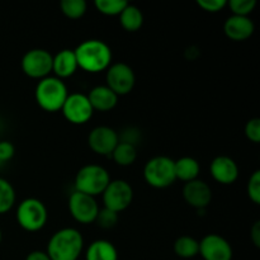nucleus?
I'll use <instances>...</instances> for the list:
<instances>
[{
	"label": "nucleus",
	"mask_w": 260,
	"mask_h": 260,
	"mask_svg": "<svg viewBox=\"0 0 260 260\" xmlns=\"http://www.w3.org/2000/svg\"><path fill=\"white\" fill-rule=\"evenodd\" d=\"M78 68L88 73L107 70L112 62L111 47L101 40H86L74 50Z\"/></svg>",
	"instance_id": "obj_1"
},
{
	"label": "nucleus",
	"mask_w": 260,
	"mask_h": 260,
	"mask_svg": "<svg viewBox=\"0 0 260 260\" xmlns=\"http://www.w3.org/2000/svg\"><path fill=\"white\" fill-rule=\"evenodd\" d=\"M84 249L80 231L65 228L56 231L47 244V255L51 260H78Z\"/></svg>",
	"instance_id": "obj_2"
},
{
	"label": "nucleus",
	"mask_w": 260,
	"mask_h": 260,
	"mask_svg": "<svg viewBox=\"0 0 260 260\" xmlns=\"http://www.w3.org/2000/svg\"><path fill=\"white\" fill-rule=\"evenodd\" d=\"M68 95L66 84L56 76H47L38 81L36 86V101L46 112L61 111Z\"/></svg>",
	"instance_id": "obj_3"
},
{
	"label": "nucleus",
	"mask_w": 260,
	"mask_h": 260,
	"mask_svg": "<svg viewBox=\"0 0 260 260\" xmlns=\"http://www.w3.org/2000/svg\"><path fill=\"white\" fill-rule=\"evenodd\" d=\"M111 182L106 168L96 164H88L81 168L75 177V188L78 192L95 198L102 194Z\"/></svg>",
	"instance_id": "obj_4"
},
{
	"label": "nucleus",
	"mask_w": 260,
	"mask_h": 260,
	"mask_svg": "<svg viewBox=\"0 0 260 260\" xmlns=\"http://www.w3.org/2000/svg\"><path fill=\"white\" fill-rule=\"evenodd\" d=\"M48 220V211L45 203L37 198L22 201L17 208V221L25 231L35 233L45 228Z\"/></svg>",
	"instance_id": "obj_5"
},
{
	"label": "nucleus",
	"mask_w": 260,
	"mask_h": 260,
	"mask_svg": "<svg viewBox=\"0 0 260 260\" xmlns=\"http://www.w3.org/2000/svg\"><path fill=\"white\" fill-rule=\"evenodd\" d=\"M144 178L149 185L154 188H167L177 180L174 170V160L168 156H155L146 162L144 168Z\"/></svg>",
	"instance_id": "obj_6"
},
{
	"label": "nucleus",
	"mask_w": 260,
	"mask_h": 260,
	"mask_svg": "<svg viewBox=\"0 0 260 260\" xmlns=\"http://www.w3.org/2000/svg\"><path fill=\"white\" fill-rule=\"evenodd\" d=\"M102 196H103L104 208L119 213L131 205L134 200V189L126 180L116 179L109 182Z\"/></svg>",
	"instance_id": "obj_7"
},
{
	"label": "nucleus",
	"mask_w": 260,
	"mask_h": 260,
	"mask_svg": "<svg viewBox=\"0 0 260 260\" xmlns=\"http://www.w3.org/2000/svg\"><path fill=\"white\" fill-rule=\"evenodd\" d=\"M53 56L43 48H33L22 57V70L27 76L33 79H42L52 73Z\"/></svg>",
	"instance_id": "obj_8"
},
{
	"label": "nucleus",
	"mask_w": 260,
	"mask_h": 260,
	"mask_svg": "<svg viewBox=\"0 0 260 260\" xmlns=\"http://www.w3.org/2000/svg\"><path fill=\"white\" fill-rule=\"evenodd\" d=\"M99 206L95 198L75 190L69 198V211L74 220L83 225L95 222L99 213Z\"/></svg>",
	"instance_id": "obj_9"
},
{
	"label": "nucleus",
	"mask_w": 260,
	"mask_h": 260,
	"mask_svg": "<svg viewBox=\"0 0 260 260\" xmlns=\"http://www.w3.org/2000/svg\"><path fill=\"white\" fill-rule=\"evenodd\" d=\"M107 86L117 96L126 95L134 89L136 83V76L131 66L124 62L113 63L107 71Z\"/></svg>",
	"instance_id": "obj_10"
},
{
	"label": "nucleus",
	"mask_w": 260,
	"mask_h": 260,
	"mask_svg": "<svg viewBox=\"0 0 260 260\" xmlns=\"http://www.w3.org/2000/svg\"><path fill=\"white\" fill-rule=\"evenodd\" d=\"M63 117L73 124H84L91 118L94 109L88 95L81 93L69 94L61 108Z\"/></svg>",
	"instance_id": "obj_11"
},
{
	"label": "nucleus",
	"mask_w": 260,
	"mask_h": 260,
	"mask_svg": "<svg viewBox=\"0 0 260 260\" xmlns=\"http://www.w3.org/2000/svg\"><path fill=\"white\" fill-rule=\"evenodd\" d=\"M200 254L203 260H233V246L222 236L208 234L200 241Z\"/></svg>",
	"instance_id": "obj_12"
},
{
	"label": "nucleus",
	"mask_w": 260,
	"mask_h": 260,
	"mask_svg": "<svg viewBox=\"0 0 260 260\" xmlns=\"http://www.w3.org/2000/svg\"><path fill=\"white\" fill-rule=\"evenodd\" d=\"M118 134L112 127L98 126L88 136L89 147L98 155H111L118 145Z\"/></svg>",
	"instance_id": "obj_13"
},
{
	"label": "nucleus",
	"mask_w": 260,
	"mask_h": 260,
	"mask_svg": "<svg viewBox=\"0 0 260 260\" xmlns=\"http://www.w3.org/2000/svg\"><path fill=\"white\" fill-rule=\"evenodd\" d=\"M183 197L185 202L198 211L205 210L212 201V189L206 182L200 179L185 183L183 188Z\"/></svg>",
	"instance_id": "obj_14"
},
{
	"label": "nucleus",
	"mask_w": 260,
	"mask_h": 260,
	"mask_svg": "<svg viewBox=\"0 0 260 260\" xmlns=\"http://www.w3.org/2000/svg\"><path fill=\"white\" fill-rule=\"evenodd\" d=\"M211 175L213 179L221 184H233L239 178V167L235 160L231 157L221 155V156L215 157L211 162L210 167Z\"/></svg>",
	"instance_id": "obj_15"
},
{
	"label": "nucleus",
	"mask_w": 260,
	"mask_h": 260,
	"mask_svg": "<svg viewBox=\"0 0 260 260\" xmlns=\"http://www.w3.org/2000/svg\"><path fill=\"white\" fill-rule=\"evenodd\" d=\"M255 30L254 22L249 17H240V15H231L226 19L223 24V32L230 40L241 42L253 36Z\"/></svg>",
	"instance_id": "obj_16"
},
{
	"label": "nucleus",
	"mask_w": 260,
	"mask_h": 260,
	"mask_svg": "<svg viewBox=\"0 0 260 260\" xmlns=\"http://www.w3.org/2000/svg\"><path fill=\"white\" fill-rule=\"evenodd\" d=\"M78 70V61L74 50H61L52 57V73L56 78L65 79L70 78Z\"/></svg>",
	"instance_id": "obj_17"
},
{
	"label": "nucleus",
	"mask_w": 260,
	"mask_h": 260,
	"mask_svg": "<svg viewBox=\"0 0 260 260\" xmlns=\"http://www.w3.org/2000/svg\"><path fill=\"white\" fill-rule=\"evenodd\" d=\"M88 99L94 111L99 112L112 111L118 103V96L107 85H98L91 89L88 94Z\"/></svg>",
	"instance_id": "obj_18"
},
{
	"label": "nucleus",
	"mask_w": 260,
	"mask_h": 260,
	"mask_svg": "<svg viewBox=\"0 0 260 260\" xmlns=\"http://www.w3.org/2000/svg\"><path fill=\"white\" fill-rule=\"evenodd\" d=\"M85 260H118V251L111 241L101 239L88 246Z\"/></svg>",
	"instance_id": "obj_19"
},
{
	"label": "nucleus",
	"mask_w": 260,
	"mask_h": 260,
	"mask_svg": "<svg viewBox=\"0 0 260 260\" xmlns=\"http://www.w3.org/2000/svg\"><path fill=\"white\" fill-rule=\"evenodd\" d=\"M174 170L177 179L188 183L197 179L201 172V167L200 162L194 157L183 156L174 161Z\"/></svg>",
	"instance_id": "obj_20"
},
{
	"label": "nucleus",
	"mask_w": 260,
	"mask_h": 260,
	"mask_svg": "<svg viewBox=\"0 0 260 260\" xmlns=\"http://www.w3.org/2000/svg\"><path fill=\"white\" fill-rule=\"evenodd\" d=\"M119 23L122 28L127 32H136L142 27L144 23V14L136 5L127 4L126 8L119 14Z\"/></svg>",
	"instance_id": "obj_21"
},
{
	"label": "nucleus",
	"mask_w": 260,
	"mask_h": 260,
	"mask_svg": "<svg viewBox=\"0 0 260 260\" xmlns=\"http://www.w3.org/2000/svg\"><path fill=\"white\" fill-rule=\"evenodd\" d=\"M174 253L183 259L194 258L200 254V241L192 236H180L174 243Z\"/></svg>",
	"instance_id": "obj_22"
},
{
	"label": "nucleus",
	"mask_w": 260,
	"mask_h": 260,
	"mask_svg": "<svg viewBox=\"0 0 260 260\" xmlns=\"http://www.w3.org/2000/svg\"><path fill=\"white\" fill-rule=\"evenodd\" d=\"M112 157H113L114 162L121 167H128L135 162L137 157V149L136 146L126 144V142H118L116 149L112 152Z\"/></svg>",
	"instance_id": "obj_23"
},
{
	"label": "nucleus",
	"mask_w": 260,
	"mask_h": 260,
	"mask_svg": "<svg viewBox=\"0 0 260 260\" xmlns=\"http://www.w3.org/2000/svg\"><path fill=\"white\" fill-rule=\"evenodd\" d=\"M15 203V190L4 178H0V215L7 213Z\"/></svg>",
	"instance_id": "obj_24"
},
{
	"label": "nucleus",
	"mask_w": 260,
	"mask_h": 260,
	"mask_svg": "<svg viewBox=\"0 0 260 260\" xmlns=\"http://www.w3.org/2000/svg\"><path fill=\"white\" fill-rule=\"evenodd\" d=\"M61 12L70 19H79L86 13V3L84 0H62L60 4Z\"/></svg>",
	"instance_id": "obj_25"
},
{
	"label": "nucleus",
	"mask_w": 260,
	"mask_h": 260,
	"mask_svg": "<svg viewBox=\"0 0 260 260\" xmlns=\"http://www.w3.org/2000/svg\"><path fill=\"white\" fill-rule=\"evenodd\" d=\"M128 4L124 0H95L94 5L104 15H119Z\"/></svg>",
	"instance_id": "obj_26"
},
{
	"label": "nucleus",
	"mask_w": 260,
	"mask_h": 260,
	"mask_svg": "<svg viewBox=\"0 0 260 260\" xmlns=\"http://www.w3.org/2000/svg\"><path fill=\"white\" fill-rule=\"evenodd\" d=\"M229 8L233 12V15L248 17L255 8V0H230L228 3Z\"/></svg>",
	"instance_id": "obj_27"
},
{
	"label": "nucleus",
	"mask_w": 260,
	"mask_h": 260,
	"mask_svg": "<svg viewBox=\"0 0 260 260\" xmlns=\"http://www.w3.org/2000/svg\"><path fill=\"white\" fill-rule=\"evenodd\" d=\"M95 222H98L99 228L102 229H112L118 222V213L113 212L111 210H107V208L99 210Z\"/></svg>",
	"instance_id": "obj_28"
},
{
	"label": "nucleus",
	"mask_w": 260,
	"mask_h": 260,
	"mask_svg": "<svg viewBox=\"0 0 260 260\" xmlns=\"http://www.w3.org/2000/svg\"><path fill=\"white\" fill-rule=\"evenodd\" d=\"M246 190H248V196L251 200V202L255 203V205H259L260 203V172L259 170H255V172L251 174V177L249 178Z\"/></svg>",
	"instance_id": "obj_29"
},
{
	"label": "nucleus",
	"mask_w": 260,
	"mask_h": 260,
	"mask_svg": "<svg viewBox=\"0 0 260 260\" xmlns=\"http://www.w3.org/2000/svg\"><path fill=\"white\" fill-rule=\"evenodd\" d=\"M245 136L254 144L260 142V119L251 118L245 124Z\"/></svg>",
	"instance_id": "obj_30"
},
{
	"label": "nucleus",
	"mask_w": 260,
	"mask_h": 260,
	"mask_svg": "<svg viewBox=\"0 0 260 260\" xmlns=\"http://www.w3.org/2000/svg\"><path fill=\"white\" fill-rule=\"evenodd\" d=\"M119 142H126V144L136 146L140 141H141V132L140 129L135 128V127H128L124 131H122V135H118Z\"/></svg>",
	"instance_id": "obj_31"
},
{
	"label": "nucleus",
	"mask_w": 260,
	"mask_h": 260,
	"mask_svg": "<svg viewBox=\"0 0 260 260\" xmlns=\"http://www.w3.org/2000/svg\"><path fill=\"white\" fill-rule=\"evenodd\" d=\"M197 4L205 12L217 13L221 12L228 5V2L226 0H198Z\"/></svg>",
	"instance_id": "obj_32"
},
{
	"label": "nucleus",
	"mask_w": 260,
	"mask_h": 260,
	"mask_svg": "<svg viewBox=\"0 0 260 260\" xmlns=\"http://www.w3.org/2000/svg\"><path fill=\"white\" fill-rule=\"evenodd\" d=\"M15 154L14 145L10 141H0V167L10 161Z\"/></svg>",
	"instance_id": "obj_33"
},
{
	"label": "nucleus",
	"mask_w": 260,
	"mask_h": 260,
	"mask_svg": "<svg viewBox=\"0 0 260 260\" xmlns=\"http://www.w3.org/2000/svg\"><path fill=\"white\" fill-rule=\"evenodd\" d=\"M250 236L254 245H255L256 248H259L260 246V222L259 221H256V222L253 225V228H251Z\"/></svg>",
	"instance_id": "obj_34"
},
{
	"label": "nucleus",
	"mask_w": 260,
	"mask_h": 260,
	"mask_svg": "<svg viewBox=\"0 0 260 260\" xmlns=\"http://www.w3.org/2000/svg\"><path fill=\"white\" fill-rule=\"evenodd\" d=\"M25 260H51V259H50V256L47 255V253H46V251L35 250V251H30V253L28 254Z\"/></svg>",
	"instance_id": "obj_35"
},
{
	"label": "nucleus",
	"mask_w": 260,
	"mask_h": 260,
	"mask_svg": "<svg viewBox=\"0 0 260 260\" xmlns=\"http://www.w3.org/2000/svg\"><path fill=\"white\" fill-rule=\"evenodd\" d=\"M2 238H3V235H2V229H0V243H2Z\"/></svg>",
	"instance_id": "obj_36"
}]
</instances>
